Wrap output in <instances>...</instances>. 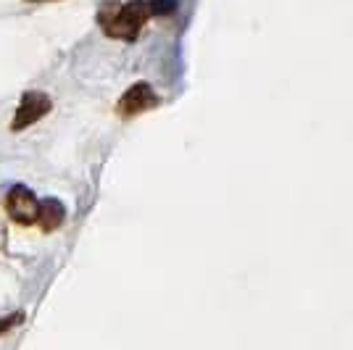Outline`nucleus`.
<instances>
[{"instance_id": "obj_8", "label": "nucleus", "mask_w": 353, "mask_h": 350, "mask_svg": "<svg viewBox=\"0 0 353 350\" xmlns=\"http://www.w3.org/2000/svg\"><path fill=\"white\" fill-rule=\"evenodd\" d=\"M27 3H50V0H27Z\"/></svg>"}, {"instance_id": "obj_9", "label": "nucleus", "mask_w": 353, "mask_h": 350, "mask_svg": "<svg viewBox=\"0 0 353 350\" xmlns=\"http://www.w3.org/2000/svg\"><path fill=\"white\" fill-rule=\"evenodd\" d=\"M0 243H3V224H0Z\"/></svg>"}, {"instance_id": "obj_2", "label": "nucleus", "mask_w": 353, "mask_h": 350, "mask_svg": "<svg viewBox=\"0 0 353 350\" xmlns=\"http://www.w3.org/2000/svg\"><path fill=\"white\" fill-rule=\"evenodd\" d=\"M6 214L11 216V221L27 227L34 224L40 216V200L34 198V192L24 185H14L11 190L6 192Z\"/></svg>"}, {"instance_id": "obj_7", "label": "nucleus", "mask_w": 353, "mask_h": 350, "mask_svg": "<svg viewBox=\"0 0 353 350\" xmlns=\"http://www.w3.org/2000/svg\"><path fill=\"white\" fill-rule=\"evenodd\" d=\"M21 321H24V313H21V311H16V313H11V316L0 319V335L8 332V329H14L16 324H21Z\"/></svg>"}, {"instance_id": "obj_5", "label": "nucleus", "mask_w": 353, "mask_h": 350, "mask_svg": "<svg viewBox=\"0 0 353 350\" xmlns=\"http://www.w3.org/2000/svg\"><path fill=\"white\" fill-rule=\"evenodd\" d=\"M66 219V208L61 200L56 198H45L43 203H40V216H37V224H40V229L43 232H56L61 224Z\"/></svg>"}, {"instance_id": "obj_3", "label": "nucleus", "mask_w": 353, "mask_h": 350, "mask_svg": "<svg viewBox=\"0 0 353 350\" xmlns=\"http://www.w3.org/2000/svg\"><path fill=\"white\" fill-rule=\"evenodd\" d=\"M50 98L40 92V90H30V92H24L21 95V103H19V108H16L14 114V124H11V130L14 132H21L32 127L34 121H40L45 114H50Z\"/></svg>"}, {"instance_id": "obj_4", "label": "nucleus", "mask_w": 353, "mask_h": 350, "mask_svg": "<svg viewBox=\"0 0 353 350\" xmlns=\"http://www.w3.org/2000/svg\"><path fill=\"white\" fill-rule=\"evenodd\" d=\"M156 105H159V95L153 92V88L148 82H137V85H132V88L121 95L117 111L119 116L130 119V116H140L145 111H153Z\"/></svg>"}, {"instance_id": "obj_6", "label": "nucleus", "mask_w": 353, "mask_h": 350, "mask_svg": "<svg viewBox=\"0 0 353 350\" xmlns=\"http://www.w3.org/2000/svg\"><path fill=\"white\" fill-rule=\"evenodd\" d=\"M153 16H169L176 11V0H150Z\"/></svg>"}, {"instance_id": "obj_1", "label": "nucleus", "mask_w": 353, "mask_h": 350, "mask_svg": "<svg viewBox=\"0 0 353 350\" xmlns=\"http://www.w3.org/2000/svg\"><path fill=\"white\" fill-rule=\"evenodd\" d=\"M148 19H153L150 0H127V3H105L98 11V24L111 40H137Z\"/></svg>"}]
</instances>
